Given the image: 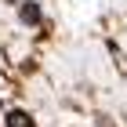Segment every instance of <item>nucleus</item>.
I'll use <instances>...</instances> for the list:
<instances>
[{
    "label": "nucleus",
    "mask_w": 127,
    "mask_h": 127,
    "mask_svg": "<svg viewBox=\"0 0 127 127\" xmlns=\"http://www.w3.org/2000/svg\"><path fill=\"white\" fill-rule=\"evenodd\" d=\"M7 127H33V120H29V113L15 109V113H7Z\"/></svg>",
    "instance_id": "obj_1"
},
{
    "label": "nucleus",
    "mask_w": 127,
    "mask_h": 127,
    "mask_svg": "<svg viewBox=\"0 0 127 127\" xmlns=\"http://www.w3.org/2000/svg\"><path fill=\"white\" fill-rule=\"evenodd\" d=\"M40 18V7L36 4H26V7H22V22H36Z\"/></svg>",
    "instance_id": "obj_2"
}]
</instances>
